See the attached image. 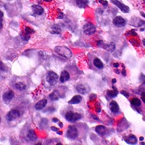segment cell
I'll return each instance as SVG.
<instances>
[{
  "label": "cell",
  "mask_w": 145,
  "mask_h": 145,
  "mask_svg": "<svg viewBox=\"0 0 145 145\" xmlns=\"http://www.w3.org/2000/svg\"><path fill=\"white\" fill-rule=\"evenodd\" d=\"M55 51L58 55L64 58L70 59L72 57V52L69 48L65 46H58L55 48Z\"/></svg>",
  "instance_id": "cell-1"
},
{
  "label": "cell",
  "mask_w": 145,
  "mask_h": 145,
  "mask_svg": "<svg viewBox=\"0 0 145 145\" xmlns=\"http://www.w3.org/2000/svg\"><path fill=\"white\" fill-rule=\"evenodd\" d=\"M58 79H59V76L54 71H49L46 74V81L52 86L56 84Z\"/></svg>",
  "instance_id": "cell-2"
},
{
  "label": "cell",
  "mask_w": 145,
  "mask_h": 145,
  "mask_svg": "<svg viewBox=\"0 0 145 145\" xmlns=\"http://www.w3.org/2000/svg\"><path fill=\"white\" fill-rule=\"evenodd\" d=\"M78 136H79V131L77 128L74 126H71V125L69 126L66 132L67 138L74 140L78 137Z\"/></svg>",
  "instance_id": "cell-3"
},
{
  "label": "cell",
  "mask_w": 145,
  "mask_h": 145,
  "mask_svg": "<svg viewBox=\"0 0 145 145\" xmlns=\"http://www.w3.org/2000/svg\"><path fill=\"white\" fill-rule=\"evenodd\" d=\"M65 118L67 121L74 122L81 118V115L78 113H73L71 111H69L66 113Z\"/></svg>",
  "instance_id": "cell-4"
},
{
  "label": "cell",
  "mask_w": 145,
  "mask_h": 145,
  "mask_svg": "<svg viewBox=\"0 0 145 145\" xmlns=\"http://www.w3.org/2000/svg\"><path fill=\"white\" fill-rule=\"evenodd\" d=\"M83 32L88 35L94 34L96 32V27L93 24L86 23L83 26Z\"/></svg>",
  "instance_id": "cell-5"
},
{
  "label": "cell",
  "mask_w": 145,
  "mask_h": 145,
  "mask_svg": "<svg viewBox=\"0 0 145 145\" xmlns=\"http://www.w3.org/2000/svg\"><path fill=\"white\" fill-rule=\"evenodd\" d=\"M20 116V112L18 110L13 109L8 113L6 118L8 121H13L15 120L18 119Z\"/></svg>",
  "instance_id": "cell-6"
},
{
  "label": "cell",
  "mask_w": 145,
  "mask_h": 145,
  "mask_svg": "<svg viewBox=\"0 0 145 145\" xmlns=\"http://www.w3.org/2000/svg\"><path fill=\"white\" fill-rule=\"evenodd\" d=\"M14 97V92L12 90H8L4 93L2 95V100L5 104L8 105L12 101V99Z\"/></svg>",
  "instance_id": "cell-7"
},
{
  "label": "cell",
  "mask_w": 145,
  "mask_h": 145,
  "mask_svg": "<svg viewBox=\"0 0 145 145\" xmlns=\"http://www.w3.org/2000/svg\"><path fill=\"white\" fill-rule=\"evenodd\" d=\"M111 2L116 6L118 7L122 12L124 13H128L130 12V8L127 5L123 4L121 2H120L118 0H110Z\"/></svg>",
  "instance_id": "cell-8"
},
{
  "label": "cell",
  "mask_w": 145,
  "mask_h": 145,
  "mask_svg": "<svg viewBox=\"0 0 145 145\" xmlns=\"http://www.w3.org/2000/svg\"><path fill=\"white\" fill-rule=\"evenodd\" d=\"M113 23L114 26L118 27H121L124 26L126 24V21L125 19L122 18L121 16H116V17L113 19Z\"/></svg>",
  "instance_id": "cell-9"
},
{
  "label": "cell",
  "mask_w": 145,
  "mask_h": 145,
  "mask_svg": "<svg viewBox=\"0 0 145 145\" xmlns=\"http://www.w3.org/2000/svg\"><path fill=\"white\" fill-rule=\"evenodd\" d=\"M48 103L46 99H43L36 103L34 106V108L37 110H41L46 106V105Z\"/></svg>",
  "instance_id": "cell-10"
},
{
  "label": "cell",
  "mask_w": 145,
  "mask_h": 145,
  "mask_svg": "<svg viewBox=\"0 0 145 145\" xmlns=\"http://www.w3.org/2000/svg\"><path fill=\"white\" fill-rule=\"evenodd\" d=\"M33 12L37 15H41L44 13L43 8L40 5H34L32 7Z\"/></svg>",
  "instance_id": "cell-11"
},
{
  "label": "cell",
  "mask_w": 145,
  "mask_h": 145,
  "mask_svg": "<svg viewBox=\"0 0 145 145\" xmlns=\"http://www.w3.org/2000/svg\"><path fill=\"white\" fill-rule=\"evenodd\" d=\"M82 100V97L80 95H75L68 102V104L69 105H77L81 102Z\"/></svg>",
  "instance_id": "cell-12"
},
{
  "label": "cell",
  "mask_w": 145,
  "mask_h": 145,
  "mask_svg": "<svg viewBox=\"0 0 145 145\" xmlns=\"http://www.w3.org/2000/svg\"><path fill=\"white\" fill-rule=\"evenodd\" d=\"M75 88H76V90L78 92L82 95H85L88 92L87 88H86V86L84 85L81 84L77 85Z\"/></svg>",
  "instance_id": "cell-13"
},
{
  "label": "cell",
  "mask_w": 145,
  "mask_h": 145,
  "mask_svg": "<svg viewBox=\"0 0 145 145\" xmlns=\"http://www.w3.org/2000/svg\"><path fill=\"white\" fill-rule=\"evenodd\" d=\"M70 79V74L66 70H63L62 71L60 76V81L62 83H64L68 81Z\"/></svg>",
  "instance_id": "cell-14"
},
{
  "label": "cell",
  "mask_w": 145,
  "mask_h": 145,
  "mask_svg": "<svg viewBox=\"0 0 145 145\" xmlns=\"http://www.w3.org/2000/svg\"><path fill=\"white\" fill-rule=\"evenodd\" d=\"M27 138L29 141H30L31 142H34L37 139V136L34 131L30 130L27 132Z\"/></svg>",
  "instance_id": "cell-15"
},
{
  "label": "cell",
  "mask_w": 145,
  "mask_h": 145,
  "mask_svg": "<svg viewBox=\"0 0 145 145\" xmlns=\"http://www.w3.org/2000/svg\"><path fill=\"white\" fill-rule=\"evenodd\" d=\"M110 110L114 113H117L119 111V106L116 101H111L109 105Z\"/></svg>",
  "instance_id": "cell-16"
},
{
  "label": "cell",
  "mask_w": 145,
  "mask_h": 145,
  "mask_svg": "<svg viewBox=\"0 0 145 145\" xmlns=\"http://www.w3.org/2000/svg\"><path fill=\"white\" fill-rule=\"evenodd\" d=\"M102 48L105 49L107 50V51L110 52H113L116 49V45L114 43H110L108 44H103L102 46Z\"/></svg>",
  "instance_id": "cell-17"
},
{
  "label": "cell",
  "mask_w": 145,
  "mask_h": 145,
  "mask_svg": "<svg viewBox=\"0 0 145 145\" xmlns=\"http://www.w3.org/2000/svg\"><path fill=\"white\" fill-rule=\"evenodd\" d=\"M125 141L128 144H133L136 143V142H137V138L135 135H130L127 136L125 139Z\"/></svg>",
  "instance_id": "cell-18"
},
{
  "label": "cell",
  "mask_w": 145,
  "mask_h": 145,
  "mask_svg": "<svg viewBox=\"0 0 145 145\" xmlns=\"http://www.w3.org/2000/svg\"><path fill=\"white\" fill-rule=\"evenodd\" d=\"M112 88L113 89V90H108L107 91V95L110 97H111V98L116 97L118 94V91L117 89L114 86H112Z\"/></svg>",
  "instance_id": "cell-19"
},
{
  "label": "cell",
  "mask_w": 145,
  "mask_h": 145,
  "mask_svg": "<svg viewBox=\"0 0 145 145\" xmlns=\"http://www.w3.org/2000/svg\"><path fill=\"white\" fill-rule=\"evenodd\" d=\"M61 32H62V30H61L60 27L58 24H55L52 26L51 30L50 32L53 34H59Z\"/></svg>",
  "instance_id": "cell-20"
},
{
  "label": "cell",
  "mask_w": 145,
  "mask_h": 145,
  "mask_svg": "<svg viewBox=\"0 0 145 145\" xmlns=\"http://www.w3.org/2000/svg\"><path fill=\"white\" fill-rule=\"evenodd\" d=\"M95 131L100 135H105L106 132V128L103 125H97L95 128Z\"/></svg>",
  "instance_id": "cell-21"
},
{
  "label": "cell",
  "mask_w": 145,
  "mask_h": 145,
  "mask_svg": "<svg viewBox=\"0 0 145 145\" xmlns=\"http://www.w3.org/2000/svg\"><path fill=\"white\" fill-rule=\"evenodd\" d=\"M76 5L80 8H85L88 4V0H76Z\"/></svg>",
  "instance_id": "cell-22"
},
{
  "label": "cell",
  "mask_w": 145,
  "mask_h": 145,
  "mask_svg": "<svg viewBox=\"0 0 145 145\" xmlns=\"http://www.w3.org/2000/svg\"><path fill=\"white\" fill-rule=\"evenodd\" d=\"M94 65L96 68L99 69H102L103 68V67H104L103 63L101 60L97 58H95V59L94 60Z\"/></svg>",
  "instance_id": "cell-23"
},
{
  "label": "cell",
  "mask_w": 145,
  "mask_h": 145,
  "mask_svg": "<svg viewBox=\"0 0 145 145\" xmlns=\"http://www.w3.org/2000/svg\"><path fill=\"white\" fill-rule=\"evenodd\" d=\"M15 88L16 89V90L20 91H24L26 89V85L24 84L23 82H17L15 84Z\"/></svg>",
  "instance_id": "cell-24"
},
{
  "label": "cell",
  "mask_w": 145,
  "mask_h": 145,
  "mask_svg": "<svg viewBox=\"0 0 145 145\" xmlns=\"http://www.w3.org/2000/svg\"><path fill=\"white\" fill-rule=\"evenodd\" d=\"M131 103L135 107H139L141 106V101L140 99L137 98V97H134V98H133L131 100Z\"/></svg>",
  "instance_id": "cell-25"
},
{
  "label": "cell",
  "mask_w": 145,
  "mask_h": 145,
  "mask_svg": "<svg viewBox=\"0 0 145 145\" xmlns=\"http://www.w3.org/2000/svg\"><path fill=\"white\" fill-rule=\"evenodd\" d=\"M49 97L52 101H57L59 100V97L57 96V95L55 92H52L49 95Z\"/></svg>",
  "instance_id": "cell-26"
},
{
  "label": "cell",
  "mask_w": 145,
  "mask_h": 145,
  "mask_svg": "<svg viewBox=\"0 0 145 145\" xmlns=\"http://www.w3.org/2000/svg\"><path fill=\"white\" fill-rule=\"evenodd\" d=\"M30 38V34H27V33L25 32L22 33L21 38L22 39V40H23L24 41H27L28 40H29Z\"/></svg>",
  "instance_id": "cell-27"
},
{
  "label": "cell",
  "mask_w": 145,
  "mask_h": 145,
  "mask_svg": "<svg viewBox=\"0 0 145 145\" xmlns=\"http://www.w3.org/2000/svg\"><path fill=\"white\" fill-rule=\"evenodd\" d=\"M24 32L27 33V34H33V33H34L35 32L32 28L30 27H26L24 29Z\"/></svg>",
  "instance_id": "cell-28"
},
{
  "label": "cell",
  "mask_w": 145,
  "mask_h": 145,
  "mask_svg": "<svg viewBox=\"0 0 145 145\" xmlns=\"http://www.w3.org/2000/svg\"><path fill=\"white\" fill-rule=\"evenodd\" d=\"M99 3L102 4L103 6L107 7L108 5V2L107 1H105V0H98Z\"/></svg>",
  "instance_id": "cell-29"
},
{
  "label": "cell",
  "mask_w": 145,
  "mask_h": 145,
  "mask_svg": "<svg viewBox=\"0 0 145 145\" xmlns=\"http://www.w3.org/2000/svg\"><path fill=\"white\" fill-rule=\"evenodd\" d=\"M121 94L122 95H124V96H125L126 97H127V98H128V97H129V96H130L129 94H128V93L127 92L125 91H121Z\"/></svg>",
  "instance_id": "cell-30"
},
{
  "label": "cell",
  "mask_w": 145,
  "mask_h": 145,
  "mask_svg": "<svg viewBox=\"0 0 145 145\" xmlns=\"http://www.w3.org/2000/svg\"><path fill=\"white\" fill-rule=\"evenodd\" d=\"M63 13L62 12H61L60 11H59V14H58V18L59 19H62L63 18Z\"/></svg>",
  "instance_id": "cell-31"
},
{
  "label": "cell",
  "mask_w": 145,
  "mask_h": 145,
  "mask_svg": "<svg viewBox=\"0 0 145 145\" xmlns=\"http://www.w3.org/2000/svg\"><path fill=\"white\" fill-rule=\"evenodd\" d=\"M5 70H6V68H5L4 65L3 64L1 61V71H5Z\"/></svg>",
  "instance_id": "cell-32"
},
{
  "label": "cell",
  "mask_w": 145,
  "mask_h": 145,
  "mask_svg": "<svg viewBox=\"0 0 145 145\" xmlns=\"http://www.w3.org/2000/svg\"><path fill=\"white\" fill-rule=\"evenodd\" d=\"M141 99L142 100V101H143L144 103L145 104V92L142 93V94H141Z\"/></svg>",
  "instance_id": "cell-33"
},
{
  "label": "cell",
  "mask_w": 145,
  "mask_h": 145,
  "mask_svg": "<svg viewBox=\"0 0 145 145\" xmlns=\"http://www.w3.org/2000/svg\"><path fill=\"white\" fill-rule=\"evenodd\" d=\"M51 130L54 132H57L58 131H59V128H58L57 127H55L54 126H52L51 127Z\"/></svg>",
  "instance_id": "cell-34"
},
{
  "label": "cell",
  "mask_w": 145,
  "mask_h": 145,
  "mask_svg": "<svg viewBox=\"0 0 145 145\" xmlns=\"http://www.w3.org/2000/svg\"><path fill=\"white\" fill-rule=\"evenodd\" d=\"M0 14H1V29L2 28V18H3V12L0 11Z\"/></svg>",
  "instance_id": "cell-35"
},
{
  "label": "cell",
  "mask_w": 145,
  "mask_h": 145,
  "mask_svg": "<svg viewBox=\"0 0 145 145\" xmlns=\"http://www.w3.org/2000/svg\"><path fill=\"white\" fill-rule=\"evenodd\" d=\"M122 75L123 76H127V71L126 70H125V69H124L123 70H122Z\"/></svg>",
  "instance_id": "cell-36"
},
{
  "label": "cell",
  "mask_w": 145,
  "mask_h": 145,
  "mask_svg": "<svg viewBox=\"0 0 145 145\" xmlns=\"http://www.w3.org/2000/svg\"><path fill=\"white\" fill-rule=\"evenodd\" d=\"M52 121L53 122H55V123H56V122L59 121V120H58L57 118H53L52 120Z\"/></svg>",
  "instance_id": "cell-37"
},
{
  "label": "cell",
  "mask_w": 145,
  "mask_h": 145,
  "mask_svg": "<svg viewBox=\"0 0 145 145\" xmlns=\"http://www.w3.org/2000/svg\"><path fill=\"white\" fill-rule=\"evenodd\" d=\"M119 65H119V63H114L113 64L114 67V68H118Z\"/></svg>",
  "instance_id": "cell-38"
},
{
  "label": "cell",
  "mask_w": 145,
  "mask_h": 145,
  "mask_svg": "<svg viewBox=\"0 0 145 145\" xmlns=\"http://www.w3.org/2000/svg\"><path fill=\"white\" fill-rule=\"evenodd\" d=\"M58 125H59L60 128H63V124L62 123V122H59V123H58Z\"/></svg>",
  "instance_id": "cell-39"
},
{
  "label": "cell",
  "mask_w": 145,
  "mask_h": 145,
  "mask_svg": "<svg viewBox=\"0 0 145 145\" xmlns=\"http://www.w3.org/2000/svg\"><path fill=\"white\" fill-rule=\"evenodd\" d=\"M56 132L57 134L60 135H62L63 134V132L61 131H58Z\"/></svg>",
  "instance_id": "cell-40"
},
{
  "label": "cell",
  "mask_w": 145,
  "mask_h": 145,
  "mask_svg": "<svg viewBox=\"0 0 145 145\" xmlns=\"http://www.w3.org/2000/svg\"><path fill=\"white\" fill-rule=\"evenodd\" d=\"M114 71H115V72H116V73H117V74H119L120 73V71L118 70H117V69H116V70H114Z\"/></svg>",
  "instance_id": "cell-41"
},
{
  "label": "cell",
  "mask_w": 145,
  "mask_h": 145,
  "mask_svg": "<svg viewBox=\"0 0 145 145\" xmlns=\"http://www.w3.org/2000/svg\"><path fill=\"white\" fill-rule=\"evenodd\" d=\"M116 82H117V80H116V79H113L112 80V83L113 84H115V83H116Z\"/></svg>",
  "instance_id": "cell-42"
},
{
  "label": "cell",
  "mask_w": 145,
  "mask_h": 145,
  "mask_svg": "<svg viewBox=\"0 0 145 145\" xmlns=\"http://www.w3.org/2000/svg\"><path fill=\"white\" fill-rule=\"evenodd\" d=\"M44 1H45V2H51L52 1H53V0H43Z\"/></svg>",
  "instance_id": "cell-43"
},
{
  "label": "cell",
  "mask_w": 145,
  "mask_h": 145,
  "mask_svg": "<svg viewBox=\"0 0 145 145\" xmlns=\"http://www.w3.org/2000/svg\"><path fill=\"white\" fill-rule=\"evenodd\" d=\"M140 139L141 141H143L144 140V138L143 137H141L140 139Z\"/></svg>",
  "instance_id": "cell-44"
},
{
  "label": "cell",
  "mask_w": 145,
  "mask_h": 145,
  "mask_svg": "<svg viewBox=\"0 0 145 145\" xmlns=\"http://www.w3.org/2000/svg\"><path fill=\"white\" fill-rule=\"evenodd\" d=\"M143 41V45L145 46V39H143V41Z\"/></svg>",
  "instance_id": "cell-45"
},
{
  "label": "cell",
  "mask_w": 145,
  "mask_h": 145,
  "mask_svg": "<svg viewBox=\"0 0 145 145\" xmlns=\"http://www.w3.org/2000/svg\"><path fill=\"white\" fill-rule=\"evenodd\" d=\"M142 144H145V143H141Z\"/></svg>",
  "instance_id": "cell-46"
},
{
  "label": "cell",
  "mask_w": 145,
  "mask_h": 145,
  "mask_svg": "<svg viewBox=\"0 0 145 145\" xmlns=\"http://www.w3.org/2000/svg\"><path fill=\"white\" fill-rule=\"evenodd\" d=\"M57 144H62V143H58Z\"/></svg>",
  "instance_id": "cell-47"
},
{
  "label": "cell",
  "mask_w": 145,
  "mask_h": 145,
  "mask_svg": "<svg viewBox=\"0 0 145 145\" xmlns=\"http://www.w3.org/2000/svg\"><path fill=\"white\" fill-rule=\"evenodd\" d=\"M144 2H145V0H144Z\"/></svg>",
  "instance_id": "cell-48"
}]
</instances>
